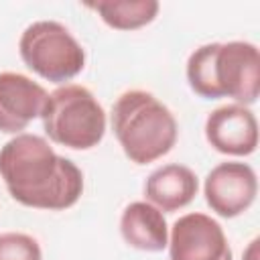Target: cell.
<instances>
[{
	"instance_id": "1",
	"label": "cell",
	"mask_w": 260,
	"mask_h": 260,
	"mask_svg": "<svg viewBox=\"0 0 260 260\" xmlns=\"http://www.w3.org/2000/svg\"><path fill=\"white\" fill-rule=\"evenodd\" d=\"M0 177L8 195L32 209L63 211L83 193V173L67 156L55 152L39 134H16L0 148Z\"/></svg>"
},
{
	"instance_id": "2",
	"label": "cell",
	"mask_w": 260,
	"mask_h": 260,
	"mask_svg": "<svg viewBox=\"0 0 260 260\" xmlns=\"http://www.w3.org/2000/svg\"><path fill=\"white\" fill-rule=\"evenodd\" d=\"M185 75L199 98H232L234 104L250 108L260 95L258 47L248 41L201 45L189 55Z\"/></svg>"
},
{
	"instance_id": "3",
	"label": "cell",
	"mask_w": 260,
	"mask_h": 260,
	"mask_svg": "<svg viewBox=\"0 0 260 260\" xmlns=\"http://www.w3.org/2000/svg\"><path fill=\"white\" fill-rule=\"evenodd\" d=\"M114 136L134 165H148L173 150L179 124L173 112L146 89H128L112 106Z\"/></svg>"
},
{
	"instance_id": "4",
	"label": "cell",
	"mask_w": 260,
	"mask_h": 260,
	"mask_svg": "<svg viewBox=\"0 0 260 260\" xmlns=\"http://www.w3.org/2000/svg\"><path fill=\"white\" fill-rule=\"evenodd\" d=\"M51 142L71 150H91L106 134L108 118L98 98L79 83L59 85L49 93L41 114Z\"/></svg>"
},
{
	"instance_id": "5",
	"label": "cell",
	"mask_w": 260,
	"mask_h": 260,
	"mask_svg": "<svg viewBox=\"0 0 260 260\" xmlns=\"http://www.w3.org/2000/svg\"><path fill=\"white\" fill-rule=\"evenodd\" d=\"M18 53L32 73L53 83L69 81L85 67V49L57 20L30 22L18 39Z\"/></svg>"
},
{
	"instance_id": "6",
	"label": "cell",
	"mask_w": 260,
	"mask_h": 260,
	"mask_svg": "<svg viewBox=\"0 0 260 260\" xmlns=\"http://www.w3.org/2000/svg\"><path fill=\"white\" fill-rule=\"evenodd\" d=\"M169 260H234L228 236L217 219L193 211L169 230Z\"/></svg>"
},
{
	"instance_id": "7",
	"label": "cell",
	"mask_w": 260,
	"mask_h": 260,
	"mask_svg": "<svg viewBox=\"0 0 260 260\" xmlns=\"http://www.w3.org/2000/svg\"><path fill=\"white\" fill-rule=\"evenodd\" d=\"M203 195L209 209L225 219L246 213L258 195V177L248 162L225 160L215 165L205 181Z\"/></svg>"
},
{
	"instance_id": "8",
	"label": "cell",
	"mask_w": 260,
	"mask_h": 260,
	"mask_svg": "<svg viewBox=\"0 0 260 260\" xmlns=\"http://www.w3.org/2000/svg\"><path fill=\"white\" fill-rule=\"evenodd\" d=\"M205 140L228 156H248L258 148V120L248 106L223 104L205 118Z\"/></svg>"
},
{
	"instance_id": "9",
	"label": "cell",
	"mask_w": 260,
	"mask_h": 260,
	"mask_svg": "<svg viewBox=\"0 0 260 260\" xmlns=\"http://www.w3.org/2000/svg\"><path fill=\"white\" fill-rule=\"evenodd\" d=\"M49 91L28 75L16 71L0 73V132L22 134L26 126L41 118Z\"/></svg>"
},
{
	"instance_id": "10",
	"label": "cell",
	"mask_w": 260,
	"mask_h": 260,
	"mask_svg": "<svg viewBox=\"0 0 260 260\" xmlns=\"http://www.w3.org/2000/svg\"><path fill=\"white\" fill-rule=\"evenodd\" d=\"M199 191L197 175L179 162H169L154 169L144 183V197L162 213H173L187 207Z\"/></svg>"
},
{
	"instance_id": "11",
	"label": "cell",
	"mask_w": 260,
	"mask_h": 260,
	"mask_svg": "<svg viewBox=\"0 0 260 260\" xmlns=\"http://www.w3.org/2000/svg\"><path fill=\"white\" fill-rule=\"evenodd\" d=\"M122 240L140 252H162L169 244V223L165 213L148 201H132L120 215Z\"/></svg>"
},
{
	"instance_id": "12",
	"label": "cell",
	"mask_w": 260,
	"mask_h": 260,
	"mask_svg": "<svg viewBox=\"0 0 260 260\" xmlns=\"http://www.w3.org/2000/svg\"><path fill=\"white\" fill-rule=\"evenodd\" d=\"M87 8L95 10L110 28L136 30L156 18L160 4L156 0H100L87 4Z\"/></svg>"
},
{
	"instance_id": "13",
	"label": "cell",
	"mask_w": 260,
	"mask_h": 260,
	"mask_svg": "<svg viewBox=\"0 0 260 260\" xmlns=\"http://www.w3.org/2000/svg\"><path fill=\"white\" fill-rule=\"evenodd\" d=\"M0 260H43L37 238L22 232L0 234Z\"/></svg>"
},
{
	"instance_id": "14",
	"label": "cell",
	"mask_w": 260,
	"mask_h": 260,
	"mask_svg": "<svg viewBox=\"0 0 260 260\" xmlns=\"http://www.w3.org/2000/svg\"><path fill=\"white\" fill-rule=\"evenodd\" d=\"M242 260H260V240H258V238H254V240L248 244V248L244 250Z\"/></svg>"
}]
</instances>
